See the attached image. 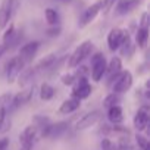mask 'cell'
<instances>
[{
	"label": "cell",
	"instance_id": "cell-1",
	"mask_svg": "<svg viewBox=\"0 0 150 150\" xmlns=\"http://www.w3.org/2000/svg\"><path fill=\"white\" fill-rule=\"evenodd\" d=\"M93 49H94V44H93L91 40H86L80 46H77V47H75V50L68 56V68L72 69L75 66L81 65V62L86 60L93 53Z\"/></svg>",
	"mask_w": 150,
	"mask_h": 150
},
{
	"label": "cell",
	"instance_id": "cell-2",
	"mask_svg": "<svg viewBox=\"0 0 150 150\" xmlns=\"http://www.w3.org/2000/svg\"><path fill=\"white\" fill-rule=\"evenodd\" d=\"M106 57L102 52L91 53V69H90V77L94 83H100L103 77L106 75Z\"/></svg>",
	"mask_w": 150,
	"mask_h": 150
},
{
	"label": "cell",
	"instance_id": "cell-3",
	"mask_svg": "<svg viewBox=\"0 0 150 150\" xmlns=\"http://www.w3.org/2000/svg\"><path fill=\"white\" fill-rule=\"evenodd\" d=\"M132 83H134L132 74L129 71H121L115 77L113 83L110 84L112 86V91L118 93V94H124L132 87Z\"/></svg>",
	"mask_w": 150,
	"mask_h": 150
},
{
	"label": "cell",
	"instance_id": "cell-4",
	"mask_svg": "<svg viewBox=\"0 0 150 150\" xmlns=\"http://www.w3.org/2000/svg\"><path fill=\"white\" fill-rule=\"evenodd\" d=\"M24 68H25V63H24V60L19 56H13V57H11L6 62L5 72H6V80H8L9 84H12V83H15L18 80L21 72L24 71Z\"/></svg>",
	"mask_w": 150,
	"mask_h": 150
},
{
	"label": "cell",
	"instance_id": "cell-5",
	"mask_svg": "<svg viewBox=\"0 0 150 150\" xmlns=\"http://www.w3.org/2000/svg\"><path fill=\"white\" fill-rule=\"evenodd\" d=\"M19 6L18 0H3L0 5V30H3L16 13V9Z\"/></svg>",
	"mask_w": 150,
	"mask_h": 150
},
{
	"label": "cell",
	"instance_id": "cell-6",
	"mask_svg": "<svg viewBox=\"0 0 150 150\" xmlns=\"http://www.w3.org/2000/svg\"><path fill=\"white\" fill-rule=\"evenodd\" d=\"M72 91H71V96L77 97L80 100H86L91 96L93 93V86L90 84L88 78H78L72 86Z\"/></svg>",
	"mask_w": 150,
	"mask_h": 150
},
{
	"label": "cell",
	"instance_id": "cell-7",
	"mask_svg": "<svg viewBox=\"0 0 150 150\" xmlns=\"http://www.w3.org/2000/svg\"><path fill=\"white\" fill-rule=\"evenodd\" d=\"M103 118V112L96 109V110H91L88 113H86L84 116H81L77 122H75V131H84L87 128H91L93 125L99 124Z\"/></svg>",
	"mask_w": 150,
	"mask_h": 150
},
{
	"label": "cell",
	"instance_id": "cell-8",
	"mask_svg": "<svg viewBox=\"0 0 150 150\" xmlns=\"http://www.w3.org/2000/svg\"><path fill=\"white\" fill-rule=\"evenodd\" d=\"M33 96H34V86H30V87L21 90L19 93H16L15 96H12V100H11V105H9L8 110H9V112H13V110H16L18 108L27 105V103L33 99Z\"/></svg>",
	"mask_w": 150,
	"mask_h": 150
},
{
	"label": "cell",
	"instance_id": "cell-9",
	"mask_svg": "<svg viewBox=\"0 0 150 150\" xmlns=\"http://www.w3.org/2000/svg\"><path fill=\"white\" fill-rule=\"evenodd\" d=\"M69 128V122L68 121H60V122H50L44 129L40 131V135L41 137H46V138H59L62 137Z\"/></svg>",
	"mask_w": 150,
	"mask_h": 150
},
{
	"label": "cell",
	"instance_id": "cell-10",
	"mask_svg": "<svg viewBox=\"0 0 150 150\" xmlns=\"http://www.w3.org/2000/svg\"><path fill=\"white\" fill-rule=\"evenodd\" d=\"M100 9H102V0H97V2H94L93 5H90L88 8H86L80 16V21H78V25L80 28H84L87 27L90 22H93L97 15L100 13Z\"/></svg>",
	"mask_w": 150,
	"mask_h": 150
},
{
	"label": "cell",
	"instance_id": "cell-11",
	"mask_svg": "<svg viewBox=\"0 0 150 150\" xmlns=\"http://www.w3.org/2000/svg\"><path fill=\"white\" fill-rule=\"evenodd\" d=\"M149 121H150V109H149L147 105H143V106L138 108V110L134 115V121H132L134 122V128L138 132H141V131H144L149 127Z\"/></svg>",
	"mask_w": 150,
	"mask_h": 150
},
{
	"label": "cell",
	"instance_id": "cell-12",
	"mask_svg": "<svg viewBox=\"0 0 150 150\" xmlns=\"http://www.w3.org/2000/svg\"><path fill=\"white\" fill-rule=\"evenodd\" d=\"M38 49H40V41H35V40H34V41H28V43H25L24 46H21V49H19V52H18V56L24 60L25 65H27V63H31V62L34 60V57H35Z\"/></svg>",
	"mask_w": 150,
	"mask_h": 150
},
{
	"label": "cell",
	"instance_id": "cell-13",
	"mask_svg": "<svg viewBox=\"0 0 150 150\" xmlns=\"http://www.w3.org/2000/svg\"><path fill=\"white\" fill-rule=\"evenodd\" d=\"M80 106H81V100L77 99V97H74V96H71L69 99H65L60 103V106L57 109V113L59 115H71L75 110H78Z\"/></svg>",
	"mask_w": 150,
	"mask_h": 150
},
{
	"label": "cell",
	"instance_id": "cell-14",
	"mask_svg": "<svg viewBox=\"0 0 150 150\" xmlns=\"http://www.w3.org/2000/svg\"><path fill=\"white\" fill-rule=\"evenodd\" d=\"M121 71H122V60H121L119 56H113V57L108 62V65H106V74L109 75V80H108V84H109V86L113 83L115 77H116Z\"/></svg>",
	"mask_w": 150,
	"mask_h": 150
},
{
	"label": "cell",
	"instance_id": "cell-15",
	"mask_svg": "<svg viewBox=\"0 0 150 150\" xmlns=\"http://www.w3.org/2000/svg\"><path fill=\"white\" fill-rule=\"evenodd\" d=\"M121 40H122V28H118V27L112 28L108 33V38H106L108 49L110 52H116L119 49V46H121Z\"/></svg>",
	"mask_w": 150,
	"mask_h": 150
},
{
	"label": "cell",
	"instance_id": "cell-16",
	"mask_svg": "<svg viewBox=\"0 0 150 150\" xmlns=\"http://www.w3.org/2000/svg\"><path fill=\"white\" fill-rule=\"evenodd\" d=\"M37 137H38V128L34 124H31V125H28V127H25L22 129V132L19 134V141H21V144H24V143H35Z\"/></svg>",
	"mask_w": 150,
	"mask_h": 150
},
{
	"label": "cell",
	"instance_id": "cell-17",
	"mask_svg": "<svg viewBox=\"0 0 150 150\" xmlns=\"http://www.w3.org/2000/svg\"><path fill=\"white\" fill-rule=\"evenodd\" d=\"M56 62H57V56L54 53H50L46 57H43L40 62H37L34 65V69L37 71V74L41 72V71H49V69H52L56 65Z\"/></svg>",
	"mask_w": 150,
	"mask_h": 150
},
{
	"label": "cell",
	"instance_id": "cell-18",
	"mask_svg": "<svg viewBox=\"0 0 150 150\" xmlns=\"http://www.w3.org/2000/svg\"><path fill=\"white\" fill-rule=\"evenodd\" d=\"M108 119L110 124H122L124 122V112L119 105L108 108Z\"/></svg>",
	"mask_w": 150,
	"mask_h": 150
},
{
	"label": "cell",
	"instance_id": "cell-19",
	"mask_svg": "<svg viewBox=\"0 0 150 150\" xmlns=\"http://www.w3.org/2000/svg\"><path fill=\"white\" fill-rule=\"evenodd\" d=\"M149 43V28L138 27L135 31V44L138 49H146Z\"/></svg>",
	"mask_w": 150,
	"mask_h": 150
},
{
	"label": "cell",
	"instance_id": "cell-20",
	"mask_svg": "<svg viewBox=\"0 0 150 150\" xmlns=\"http://www.w3.org/2000/svg\"><path fill=\"white\" fill-rule=\"evenodd\" d=\"M137 5H138V2H135V0H118L116 2V11H118L119 15H127Z\"/></svg>",
	"mask_w": 150,
	"mask_h": 150
},
{
	"label": "cell",
	"instance_id": "cell-21",
	"mask_svg": "<svg viewBox=\"0 0 150 150\" xmlns=\"http://www.w3.org/2000/svg\"><path fill=\"white\" fill-rule=\"evenodd\" d=\"M54 93H56V90H54V87H53L52 84L43 83V84L40 86V99H41V100H44V102L52 100V99L54 97Z\"/></svg>",
	"mask_w": 150,
	"mask_h": 150
},
{
	"label": "cell",
	"instance_id": "cell-22",
	"mask_svg": "<svg viewBox=\"0 0 150 150\" xmlns=\"http://www.w3.org/2000/svg\"><path fill=\"white\" fill-rule=\"evenodd\" d=\"M44 18H46V22L49 25H57L59 24V13L56 9L53 8H46L44 9Z\"/></svg>",
	"mask_w": 150,
	"mask_h": 150
},
{
	"label": "cell",
	"instance_id": "cell-23",
	"mask_svg": "<svg viewBox=\"0 0 150 150\" xmlns=\"http://www.w3.org/2000/svg\"><path fill=\"white\" fill-rule=\"evenodd\" d=\"M121 103V94H118V93H109L105 99H103V108L105 109H108V108H110V106H115V105H119Z\"/></svg>",
	"mask_w": 150,
	"mask_h": 150
},
{
	"label": "cell",
	"instance_id": "cell-24",
	"mask_svg": "<svg viewBox=\"0 0 150 150\" xmlns=\"http://www.w3.org/2000/svg\"><path fill=\"white\" fill-rule=\"evenodd\" d=\"M50 122H52V121H50L47 116H43V115H34V116H33V124L38 128V132H40L41 129H44Z\"/></svg>",
	"mask_w": 150,
	"mask_h": 150
},
{
	"label": "cell",
	"instance_id": "cell-25",
	"mask_svg": "<svg viewBox=\"0 0 150 150\" xmlns=\"http://www.w3.org/2000/svg\"><path fill=\"white\" fill-rule=\"evenodd\" d=\"M118 0H102V9L100 13H103V16H108L110 13V11L115 8Z\"/></svg>",
	"mask_w": 150,
	"mask_h": 150
},
{
	"label": "cell",
	"instance_id": "cell-26",
	"mask_svg": "<svg viewBox=\"0 0 150 150\" xmlns=\"http://www.w3.org/2000/svg\"><path fill=\"white\" fill-rule=\"evenodd\" d=\"M135 141L140 150H150V141L143 134H135Z\"/></svg>",
	"mask_w": 150,
	"mask_h": 150
},
{
	"label": "cell",
	"instance_id": "cell-27",
	"mask_svg": "<svg viewBox=\"0 0 150 150\" xmlns=\"http://www.w3.org/2000/svg\"><path fill=\"white\" fill-rule=\"evenodd\" d=\"M60 81H62L63 86H69L71 87L75 81H77V78H75L74 72H66V74H63L62 77H60Z\"/></svg>",
	"mask_w": 150,
	"mask_h": 150
},
{
	"label": "cell",
	"instance_id": "cell-28",
	"mask_svg": "<svg viewBox=\"0 0 150 150\" xmlns=\"http://www.w3.org/2000/svg\"><path fill=\"white\" fill-rule=\"evenodd\" d=\"M60 33H62V28H60L59 24H57V25H50V27L46 30V35L50 37V38H53V37H59Z\"/></svg>",
	"mask_w": 150,
	"mask_h": 150
},
{
	"label": "cell",
	"instance_id": "cell-29",
	"mask_svg": "<svg viewBox=\"0 0 150 150\" xmlns=\"http://www.w3.org/2000/svg\"><path fill=\"white\" fill-rule=\"evenodd\" d=\"M12 100V94L11 93H3L0 96V108H9Z\"/></svg>",
	"mask_w": 150,
	"mask_h": 150
},
{
	"label": "cell",
	"instance_id": "cell-30",
	"mask_svg": "<svg viewBox=\"0 0 150 150\" xmlns=\"http://www.w3.org/2000/svg\"><path fill=\"white\" fill-rule=\"evenodd\" d=\"M149 24H150V16H149L147 12H143L141 16H140L138 27H141V28H149Z\"/></svg>",
	"mask_w": 150,
	"mask_h": 150
},
{
	"label": "cell",
	"instance_id": "cell-31",
	"mask_svg": "<svg viewBox=\"0 0 150 150\" xmlns=\"http://www.w3.org/2000/svg\"><path fill=\"white\" fill-rule=\"evenodd\" d=\"M100 147H102V150H113V143H112V140L105 137L100 143Z\"/></svg>",
	"mask_w": 150,
	"mask_h": 150
},
{
	"label": "cell",
	"instance_id": "cell-32",
	"mask_svg": "<svg viewBox=\"0 0 150 150\" xmlns=\"http://www.w3.org/2000/svg\"><path fill=\"white\" fill-rule=\"evenodd\" d=\"M6 116H8V108H0V129H2L6 121Z\"/></svg>",
	"mask_w": 150,
	"mask_h": 150
},
{
	"label": "cell",
	"instance_id": "cell-33",
	"mask_svg": "<svg viewBox=\"0 0 150 150\" xmlns=\"http://www.w3.org/2000/svg\"><path fill=\"white\" fill-rule=\"evenodd\" d=\"M8 146H9V138L3 137L0 140V150H8Z\"/></svg>",
	"mask_w": 150,
	"mask_h": 150
},
{
	"label": "cell",
	"instance_id": "cell-34",
	"mask_svg": "<svg viewBox=\"0 0 150 150\" xmlns=\"http://www.w3.org/2000/svg\"><path fill=\"white\" fill-rule=\"evenodd\" d=\"M33 146H34V143H24L19 150H33Z\"/></svg>",
	"mask_w": 150,
	"mask_h": 150
},
{
	"label": "cell",
	"instance_id": "cell-35",
	"mask_svg": "<svg viewBox=\"0 0 150 150\" xmlns=\"http://www.w3.org/2000/svg\"><path fill=\"white\" fill-rule=\"evenodd\" d=\"M3 50H5L3 47H0V56H2V53H3Z\"/></svg>",
	"mask_w": 150,
	"mask_h": 150
},
{
	"label": "cell",
	"instance_id": "cell-36",
	"mask_svg": "<svg viewBox=\"0 0 150 150\" xmlns=\"http://www.w3.org/2000/svg\"><path fill=\"white\" fill-rule=\"evenodd\" d=\"M62 2H72V0H62Z\"/></svg>",
	"mask_w": 150,
	"mask_h": 150
},
{
	"label": "cell",
	"instance_id": "cell-37",
	"mask_svg": "<svg viewBox=\"0 0 150 150\" xmlns=\"http://www.w3.org/2000/svg\"><path fill=\"white\" fill-rule=\"evenodd\" d=\"M135 2H138V3H140V0H135Z\"/></svg>",
	"mask_w": 150,
	"mask_h": 150
}]
</instances>
